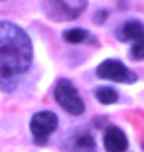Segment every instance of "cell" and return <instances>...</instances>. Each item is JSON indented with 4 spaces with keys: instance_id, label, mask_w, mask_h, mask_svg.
<instances>
[{
    "instance_id": "obj_1",
    "label": "cell",
    "mask_w": 144,
    "mask_h": 152,
    "mask_svg": "<svg viewBox=\"0 0 144 152\" xmlns=\"http://www.w3.org/2000/svg\"><path fill=\"white\" fill-rule=\"evenodd\" d=\"M32 65V42L20 26L0 20V87L12 91Z\"/></svg>"
},
{
    "instance_id": "obj_2",
    "label": "cell",
    "mask_w": 144,
    "mask_h": 152,
    "mask_svg": "<svg viewBox=\"0 0 144 152\" xmlns=\"http://www.w3.org/2000/svg\"><path fill=\"white\" fill-rule=\"evenodd\" d=\"M45 16L56 22H67L75 18L85 10L87 0H42Z\"/></svg>"
},
{
    "instance_id": "obj_3",
    "label": "cell",
    "mask_w": 144,
    "mask_h": 152,
    "mask_svg": "<svg viewBox=\"0 0 144 152\" xmlns=\"http://www.w3.org/2000/svg\"><path fill=\"white\" fill-rule=\"evenodd\" d=\"M56 101L61 105V109H65L69 115H81L85 111V103L79 97L77 89L71 81L67 79H59L56 85Z\"/></svg>"
},
{
    "instance_id": "obj_4",
    "label": "cell",
    "mask_w": 144,
    "mask_h": 152,
    "mask_svg": "<svg viewBox=\"0 0 144 152\" xmlns=\"http://www.w3.org/2000/svg\"><path fill=\"white\" fill-rule=\"evenodd\" d=\"M118 38L124 39V42H132V48H130L132 59H136V61L144 59V24L142 22H138V20L124 22L121 32H118Z\"/></svg>"
},
{
    "instance_id": "obj_5",
    "label": "cell",
    "mask_w": 144,
    "mask_h": 152,
    "mask_svg": "<svg viewBox=\"0 0 144 152\" xmlns=\"http://www.w3.org/2000/svg\"><path fill=\"white\" fill-rule=\"evenodd\" d=\"M56 129H57V117L51 111L36 113L32 117V121H30V130H32L34 142H38V144H44L48 140V136Z\"/></svg>"
},
{
    "instance_id": "obj_6",
    "label": "cell",
    "mask_w": 144,
    "mask_h": 152,
    "mask_svg": "<svg viewBox=\"0 0 144 152\" xmlns=\"http://www.w3.org/2000/svg\"><path fill=\"white\" fill-rule=\"evenodd\" d=\"M97 75L103 79H109V81H116V83H134L136 81V75L122 65L121 61L116 59H107L97 67Z\"/></svg>"
},
{
    "instance_id": "obj_7",
    "label": "cell",
    "mask_w": 144,
    "mask_h": 152,
    "mask_svg": "<svg viewBox=\"0 0 144 152\" xmlns=\"http://www.w3.org/2000/svg\"><path fill=\"white\" fill-rule=\"evenodd\" d=\"M65 144L71 152H95V140L87 130H73Z\"/></svg>"
},
{
    "instance_id": "obj_8",
    "label": "cell",
    "mask_w": 144,
    "mask_h": 152,
    "mask_svg": "<svg viewBox=\"0 0 144 152\" xmlns=\"http://www.w3.org/2000/svg\"><path fill=\"white\" fill-rule=\"evenodd\" d=\"M103 142H105L107 152H126V148H128L126 134H124L118 126H109V129L105 130Z\"/></svg>"
},
{
    "instance_id": "obj_9",
    "label": "cell",
    "mask_w": 144,
    "mask_h": 152,
    "mask_svg": "<svg viewBox=\"0 0 144 152\" xmlns=\"http://www.w3.org/2000/svg\"><path fill=\"white\" fill-rule=\"evenodd\" d=\"M87 38H89V34L81 28H73V30L63 32V39H65L67 44H83Z\"/></svg>"
},
{
    "instance_id": "obj_10",
    "label": "cell",
    "mask_w": 144,
    "mask_h": 152,
    "mask_svg": "<svg viewBox=\"0 0 144 152\" xmlns=\"http://www.w3.org/2000/svg\"><path fill=\"white\" fill-rule=\"evenodd\" d=\"M95 97H97L103 105H111V103H115L116 99H118L116 91L111 89V87H99V89H95Z\"/></svg>"
},
{
    "instance_id": "obj_11",
    "label": "cell",
    "mask_w": 144,
    "mask_h": 152,
    "mask_svg": "<svg viewBox=\"0 0 144 152\" xmlns=\"http://www.w3.org/2000/svg\"><path fill=\"white\" fill-rule=\"evenodd\" d=\"M142 150H144V144H142Z\"/></svg>"
}]
</instances>
